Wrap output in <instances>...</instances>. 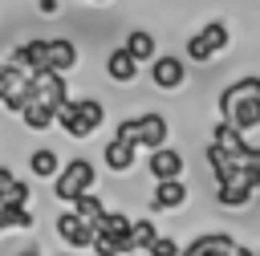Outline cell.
<instances>
[{"instance_id": "6da1fadb", "label": "cell", "mask_w": 260, "mask_h": 256, "mask_svg": "<svg viewBox=\"0 0 260 256\" xmlns=\"http://www.w3.org/2000/svg\"><path fill=\"white\" fill-rule=\"evenodd\" d=\"M219 118L228 122V126H236L240 134H252L256 126H260V77L256 73H248V77H240V81H232L223 93H219Z\"/></svg>"}, {"instance_id": "7a4b0ae2", "label": "cell", "mask_w": 260, "mask_h": 256, "mask_svg": "<svg viewBox=\"0 0 260 256\" xmlns=\"http://www.w3.org/2000/svg\"><path fill=\"white\" fill-rule=\"evenodd\" d=\"M102 122H106V106L98 98H65L57 106V122L53 126H61L69 138H89Z\"/></svg>"}, {"instance_id": "3957f363", "label": "cell", "mask_w": 260, "mask_h": 256, "mask_svg": "<svg viewBox=\"0 0 260 256\" xmlns=\"http://www.w3.org/2000/svg\"><path fill=\"white\" fill-rule=\"evenodd\" d=\"M167 134H171V126H167V118L162 114H138V118H122L118 126H114V138H122V142H134V146H146V150H158V146H167Z\"/></svg>"}, {"instance_id": "277c9868", "label": "cell", "mask_w": 260, "mask_h": 256, "mask_svg": "<svg viewBox=\"0 0 260 256\" xmlns=\"http://www.w3.org/2000/svg\"><path fill=\"white\" fill-rule=\"evenodd\" d=\"M93 183H98L93 163H89V158H69V163H61V171L53 175V195H57L61 203H73L77 195L93 191Z\"/></svg>"}, {"instance_id": "5b68a950", "label": "cell", "mask_w": 260, "mask_h": 256, "mask_svg": "<svg viewBox=\"0 0 260 256\" xmlns=\"http://www.w3.org/2000/svg\"><path fill=\"white\" fill-rule=\"evenodd\" d=\"M0 102H4L12 114H20V110L32 102V93H28V73H24V69L0 65Z\"/></svg>"}, {"instance_id": "8992f818", "label": "cell", "mask_w": 260, "mask_h": 256, "mask_svg": "<svg viewBox=\"0 0 260 256\" xmlns=\"http://www.w3.org/2000/svg\"><path fill=\"white\" fill-rule=\"evenodd\" d=\"M53 232H57V240H61L69 252H85V248L93 244V223L77 219L73 211H61V215L53 219Z\"/></svg>"}, {"instance_id": "52a82bcc", "label": "cell", "mask_w": 260, "mask_h": 256, "mask_svg": "<svg viewBox=\"0 0 260 256\" xmlns=\"http://www.w3.org/2000/svg\"><path fill=\"white\" fill-rule=\"evenodd\" d=\"M28 93H32V102H49V106H61V102L69 98L65 73H53V69L28 73Z\"/></svg>"}, {"instance_id": "ba28073f", "label": "cell", "mask_w": 260, "mask_h": 256, "mask_svg": "<svg viewBox=\"0 0 260 256\" xmlns=\"http://www.w3.org/2000/svg\"><path fill=\"white\" fill-rule=\"evenodd\" d=\"M8 65L24 69V73H41V69H49V37H28L24 45H16L12 57H8Z\"/></svg>"}, {"instance_id": "9c48e42d", "label": "cell", "mask_w": 260, "mask_h": 256, "mask_svg": "<svg viewBox=\"0 0 260 256\" xmlns=\"http://www.w3.org/2000/svg\"><path fill=\"white\" fill-rule=\"evenodd\" d=\"M211 146H219V150L232 154L236 163H252V142H248V134H240L236 126H228L223 118L211 126Z\"/></svg>"}, {"instance_id": "30bf717a", "label": "cell", "mask_w": 260, "mask_h": 256, "mask_svg": "<svg viewBox=\"0 0 260 256\" xmlns=\"http://www.w3.org/2000/svg\"><path fill=\"white\" fill-rule=\"evenodd\" d=\"M183 171H187V163H183V154L171 150V146H158V150H150V158H146V175H150L154 183H162V179H183Z\"/></svg>"}, {"instance_id": "8fae6325", "label": "cell", "mask_w": 260, "mask_h": 256, "mask_svg": "<svg viewBox=\"0 0 260 256\" xmlns=\"http://www.w3.org/2000/svg\"><path fill=\"white\" fill-rule=\"evenodd\" d=\"M130 223H134L130 215H122V211H110V207H106V215L93 223V232H98V236H106V240H114V244H118V252H122V256H130V252H134V248H130Z\"/></svg>"}, {"instance_id": "7c38bea8", "label": "cell", "mask_w": 260, "mask_h": 256, "mask_svg": "<svg viewBox=\"0 0 260 256\" xmlns=\"http://www.w3.org/2000/svg\"><path fill=\"white\" fill-rule=\"evenodd\" d=\"M232 252H236V236L228 232H203L187 248H179V256H232Z\"/></svg>"}, {"instance_id": "4fadbf2b", "label": "cell", "mask_w": 260, "mask_h": 256, "mask_svg": "<svg viewBox=\"0 0 260 256\" xmlns=\"http://www.w3.org/2000/svg\"><path fill=\"white\" fill-rule=\"evenodd\" d=\"M150 81H154L158 89H179V85L187 81V65H183L179 57H154V61H150Z\"/></svg>"}, {"instance_id": "5bb4252c", "label": "cell", "mask_w": 260, "mask_h": 256, "mask_svg": "<svg viewBox=\"0 0 260 256\" xmlns=\"http://www.w3.org/2000/svg\"><path fill=\"white\" fill-rule=\"evenodd\" d=\"M187 183L183 179H162V183H154V195H150V207L154 211H179L183 203H187Z\"/></svg>"}, {"instance_id": "9a60e30c", "label": "cell", "mask_w": 260, "mask_h": 256, "mask_svg": "<svg viewBox=\"0 0 260 256\" xmlns=\"http://www.w3.org/2000/svg\"><path fill=\"white\" fill-rule=\"evenodd\" d=\"M102 158H106V167H110L114 175H130L134 163H138V146H134V142H122V138H110L106 150H102Z\"/></svg>"}, {"instance_id": "2e32d148", "label": "cell", "mask_w": 260, "mask_h": 256, "mask_svg": "<svg viewBox=\"0 0 260 256\" xmlns=\"http://www.w3.org/2000/svg\"><path fill=\"white\" fill-rule=\"evenodd\" d=\"M77 45L69 41V37H49V69L53 73H69L73 65H77Z\"/></svg>"}, {"instance_id": "e0dca14e", "label": "cell", "mask_w": 260, "mask_h": 256, "mask_svg": "<svg viewBox=\"0 0 260 256\" xmlns=\"http://www.w3.org/2000/svg\"><path fill=\"white\" fill-rule=\"evenodd\" d=\"M106 73H110V81H118V85H130L134 77H138V61L118 45L110 57H106Z\"/></svg>"}, {"instance_id": "ac0fdd59", "label": "cell", "mask_w": 260, "mask_h": 256, "mask_svg": "<svg viewBox=\"0 0 260 256\" xmlns=\"http://www.w3.org/2000/svg\"><path fill=\"white\" fill-rule=\"evenodd\" d=\"M122 49H126V53H130L138 65L158 57V41H154V33H146V28H134V33L126 37V45H122Z\"/></svg>"}, {"instance_id": "d6986e66", "label": "cell", "mask_w": 260, "mask_h": 256, "mask_svg": "<svg viewBox=\"0 0 260 256\" xmlns=\"http://www.w3.org/2000/svg\"><path fill=\"white\" fill-rule=\"evenodd\" d=\"M20 122H24L28 130H49V126L57 122V106H49V102H28V106L20 110Z\"/></svg>"}, {"instance_id": "ffe728a7", "label": "cell", "mask_w": 260, "mask_h": 256, "mask_svg": "<svg viewBox=\"0 0 260 256\" xmlns=\"http://www.w3.org/2000/svg\"><path fill=\"white\" fill-rule=\"evenodd\" d=\"M28 171H32L37 179H53V175L61 171V158H57V150H49V146L32 150V154H28Z\"/></svg>"}, {"instance_id": "44dd1931", "label": "cell", "mask_w": 260, "mask_h": 256, "mask_svg": "<svg viewBox=\"0 0 260 256\" xmlns=\"http://www.w3.org/2000/svg\"><path fill=\"white\" fill-rule=\"evenodd\" d=\"M69 211H73L77 219H85V223H98V219L106 215V203H102L93 191H85V195H77V199H73V207H69Z\"/></svg>"}, {"instance_id": "7402d4cb", "label": "cell", "mask_w": 260, "mask_h": 256, "mask_svg": "<svg viewBox=\"0 0 260 256\" xmlns=\"http://www.w3.org/2000/svg\"><path fill=\"white\" fill-rule=\"evenodd\" d=\"M199 37L207 41V49H211V53H223V49L232 45V41H228V24H223V20H207V24L199 28Z\"/></svg>"}, {"instance_id": "603a6c76", "label": "cell", "mask_w": 260, "mask_h": 256, "mask_svg": "<svg viewBox=\"0 0 260 256\" xmlns=\"http://www.w3.org/2000/svg\"><path fill=\"white\" fill-rule=\"evenodd\" d=\"M154 236H158V228H154L150 219H134V223H130V248H134V252H146Z\"/></svg>"}, {"instance_id": "cb8c5ba5", "label": "cell", "mask_w": 260, "mask_h": 256, "mask_svg": "<svg viewBox=\"0 0 260 256\" xmlns=\"http://www.w3.org/2000/svg\"><path fill=\"white\" fill-rule=\"evenodd\" d=\"M146 256H179V240H175V236H162V232H158V236L150 240Z\"/></svg>"}, {"instance_id": "d4e9b609", "label": "cell", "mask_w": 260, "mask_h": 256, "mask_svg": "<svg viewBox=\"0 0 260 256\" xmlns=\"http://www.w3.org/2000/svg\"><path fill=\"white\" fill-rule=\"evenodd\" d=\"M211 57H215V53H211V49H207V41L195 33V37L187 41V61H199V65H203V61H211Z\"/></svg>"}, {"instance_id": "484cf974", "label": "cell", "mask_w": 260, "mask_h": 256, "mask_svg": "<svg viewBox=\"0 0 260 256\" xmlns=\"http://www.w3.org/2000/svg\"><path fill=\"white\" fill-rule=\"evenodd\" d=\"M12 183H16V171H8V167H0V199L12 191Z\"/></svg>"}, {"instance_id": "4316f807", "label": "cell", "mask_w": 260, "mask_h": 256, "mask_svg": "<svg viewBox=\"0 0 260 256\" xmlns=\"http://www.w3.org/2000/svg\"><path fill=\"white\" fill-rule=\"evenodd\" d=\"M57 8H61V0H37V12H41V16H53Z\"/></svg>"}, {"instance_id": "83f0119b", "label": "cell", "mask_w": 260, "mask_h": 256, "mask_svg": "<svg viewBox=\"0 0 260 256\" xmlns=\"http://www.w3.org/2000/svg\"><path fill=\"white\" fill-rule=\"evenodd\" d=\"M232 256H256V252H252V248H244V244H236V252H232Z\"/></svg>"}, {"instance_id": "f1b7e54d", "label": "cell", "mask_w": 260, "mask_h": 256, "mask_svg": "<svg viewBox=\"0 0 260 256\" xmlns=\"http://www.w3.org/2000/svg\"><path fill=\"white\" fill-rule=\"evenodd\" d=\"M16 256H41V248H24V252H16Z\"/></svg>"}, {"instance_id": "f546056e", "label": "cell", "mask_w": 260, "mask_h": 256, "mask_svg": "<svg viewBox=\"0 0 260 256\" xmlns=\"http://www.w3.org/2000/svg\"><path fill=\"white\" fill-rule=\"evenodd\" d=\"M252 163H256V167H260V146H252Z\"/></svg>"}, {"instance_id": "4dcf8cb0", "label": "cell", "mask_w": 260, "mask_h": 256, "mask_svg": "<svg viewBox=\"0 0 260 256\" xmlns=\"http://www.w3.org/2000/svg\"><path fill=\"white\" fill-rule=\"evenodd\" d=\"M61 256H81V252H61Z\"/></svg>"}, {"instance_id": "1f68e13d", "label": "cell", "mask_w": 260, "mask_h": 256, "mask_svg": "<svg viewBox=\"0 0 260 256\" xmlns=\"http://www.w3.org/2000/svg\"><path fill=\"white\" fill-rule=\"evenodd\" d=\"M89 4H106V0H89Z\"/></svg>"}]
</instances>
